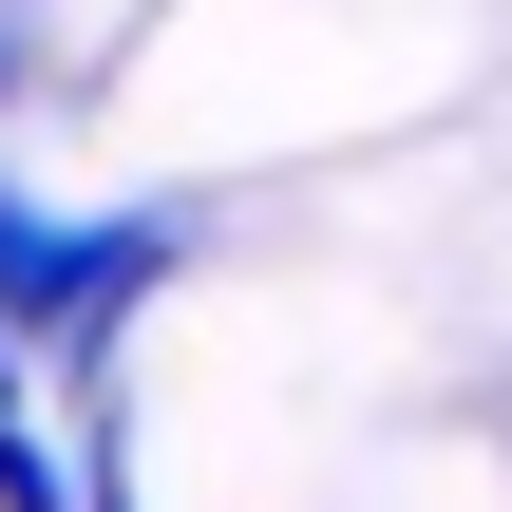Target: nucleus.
Listing matches in <instances>:
<instances>
[{"instance_id":"nucleus-1","label":"nucleus","mask_w":512,"mask_h":512,"mask_svg":"<svg viewBox=\"0 0 512 512\" xmlns=\"http://www.w3.org/2000/svg\"><path fill=\"white\" fill-rule=\"evenodd\" d=\"M190 266V209H38L0 190V361H95Z\"/></svg>"}]
</instances>
